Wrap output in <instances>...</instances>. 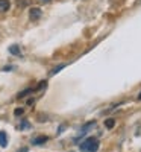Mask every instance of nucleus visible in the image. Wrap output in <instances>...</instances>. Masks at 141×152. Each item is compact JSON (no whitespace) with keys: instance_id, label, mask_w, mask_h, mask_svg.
<instances>
[{"instance_id":"obj_1","label":"nucleus","mask_w":141,"mask_h":152,"mask_svg":"<svg viewBox=\"0 0 141 152\" xmlns=\"http://www.w3.org/2000/svg\"><path fill=\"white\" fill-rule=\"evenodd\" d=\"M99 146H100V143L96 137H88L86 140H84L79 145V149H81V152H97Z\"/></svg>"},{"instance_id":"obj_2","label":"nucleus","mask_w":141,"mask_h":152,"mask_svg":"<svg viewBox=\"0 0 141 152\" xmlns=\"http://www.w3.org/2000/svg\"><path fill=\"white\" fill-rule=\"evenodd\" d=\"M41 9L40 8H31L29 9V18L32 20V21H36V20H40V17H41Z\"/></svg>"},{"instance_id":"obj_3","label":"nucleus","mask_w":141,"mask_h":152,"mask_svg":"<svg viewBox=\"0 0 141 152\" xmlns=\"http://www.w3.org/2000/svg\"><path fill=\"white\" fill-rule=\"evenodd\" d=\"M94 126H96V122H88V123H85V125H84V128H82V129L79 131V135L76 137V138H79V137H84V135H85V134L88 132V129H89V128H94ZM76 138H74V140H76Z\"/></svg>"},{"instance_id":"obj_4","label":"nucleus","mask_w":141,"mask_h":152,"mask_svg":"<svg viewBox=\"0 0 141 152\" xmlns=\"http://www.w3.org/2000/svg\"><path fill=\"white\" fill-rule=\"evenodd\" d=\"M47 140H49V137H46V135H41V137H35L33 140H32V143H33L35 146H40V145H44Z\"/></svg>"},{"instance_id":"obj_5","label":"nucleus","mask_w":141,"mask_h":152,"mask_svg":"<svg viewBox=\"0 0 141 152\" xmlns=\"http://www.w3.org/2000/svg\"><path fill=\"white\" fill-rule=\"evenodd\" d=\"M9 8H11L9 0H0V12H6L9 11Z\"/></svg>"},{"instance_id":"obj_6","label":"nucleus","mask_w":141,"mask_h":152,"mask_svg":"<svg viewBox=\"0 0 141 152\" xmlns=\"http://www.w3.org/2000/svg\"><path fill=\"white\" fill-rule=\"evenodd\" d=\"M0 146H2V148H6L8 146V135L3 131H0Z\"/></svg>"},{"instance_id":"obj_7","label":"nucleus","mask_w":141,"mask_h":152,"mask_svg":"<svg viewBox=\"0 0 141 152\" xmlns=\"http://www.w3.org/2000/svg\"><path fill=\"white\" fill-rule=\"evenodd\" d=\"M105 126L108 129H112L114 126H115V119H106L105 120Z\"/></svg>"},{"instance_id":"obj_8","label":"nucleus","mask_w":141,"mask_h":152,"mask_svg":"<svg viewBox=\"0 0 141 152\" xmlns=\"http://www.w3.org/2000/svg\"><path fill=\"white\" fill-rule=\"evenodd\" d=\"M9 52L12 55H20V49H18V46H11L9 47Z\"/></svg>"},{"instance_id":"obj_9","label":"nucleus","mask_w":141,"mask_h":152,"mask_svg":"<svg viewBox=\"0 0 141 152\" xmlns=\"http://www.w3.org/2000/svg\"><path fill=\"white\" fill-rule=\"evenodd\" d=\"M32 91H33L32 88H28V90H24V91H21V93L18 94V99H23L24 96H28V94H29V93H32Z\"/></svg>"},{"instance_id":"obj_10","label":"nucleus","mask_w":141,"mask_h":152,"mask_svg":"<svg viewBox=\"0 0 141 152\" xmlns=\"http://www.w3.org/2000/svg\"><path fill=\"white\" fill-rule=\"evenodd\" d=\"M64 67H65V64H61V66H58V67H55V69H53L52 72H50V76H53V75H56V73H58V72H59L61 69H64Z\"/></svg>"},{"instance_id":"obj_11","label":"nucleus","mask_w":141,"mask_h":152,"mask_svg":"<svg viewBox=\"0 0 141 152\" xmlns=\"http://www.w3.org/2000/svg\"><path fill=\"white\" fill-rule=\"evenodd\" d=\"M17 5L21 8V6H24V5H29V0H17Z\"/></svg>"},{"instance_id":"obj_12","label":"nucleus","mask_w":141,"mask_h":152,"mask_svg":"<svg viewBox=\"0 0 141 152\" xmlns=\"http://www.w3.org/2000/svg\"><path fill=\"white\" fill-rule=\"evenodd\" d=\"M23 113H24V110H23V108H17V110L14 111V114H15V116H21Z\"/></svg>"},{"instance_id":"obj_13","label":"nucleus","mask_w":141,"mask_h":152,"mask_svg":"<svg viewBox=\"0 0 141 152\" xmlns=\"http://www.w3.org/2000/svg\"><path fill=\"white\" fill-rule=\"evenodd\" d=\"M23 128H29V123H28V122H23V123L20 125V129H23Z\"/></svg>"},{"instance_id":"obj_14","label":"nucleus","mask_w":141,"mask_h":152,"mask_svg":"<svg viewBox=\"0 0 141 152\" xmlns=\"http://www.w3.org/2000/svg\"><path fill=\"white\" fill-rule=\"evenodd\" d=\"M17 152H28V148H21V149H18Z\"/></svg>"},{"instance_id":"obj_15","label":"nucleus","mask_w":141,"mask_h":152,"mask_svg":"<svg viewBox=\"0 0 141 152\" xmlns=\"http://www.w3.org/2000/svg\"><path fill=\"white\" fill-rule=\"evenodd\" d=\"M3 70H5V72H11V70H12V67H11V66H8V67H5Z\"/></svg>"},{"instance_id":"obj_16","label":"nucleus","mask_w":141,"mask_h":152,"mask_svg":"<svg viewBox=\"0 0 141 152\" xmlns=\"http://www.w3.org/2000/svg\"><path fill=\"white\" fill-rule=\"evenodd\" d=\"M138 100H141V93H140V94H138Z\"/></svg>"},{"instance_id":"obj_17","label":"nucleus","mask_w":141,"mask_h":152,"mask_svg":"<svg viewBox=\"0 0 141 152\" xmlns=\"http://www.w3.org/2000/svg\"><path fill=\"white\" fill-rule=\"evenodd\" d=\"M41 2H50V0H41Z\"/></svg>"}]
</instances>
